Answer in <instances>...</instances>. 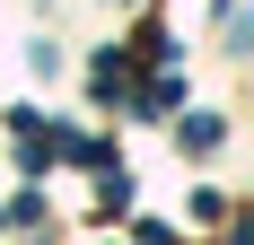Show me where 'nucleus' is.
I'll list each match as a JSON object with an SVG mask.
<instances>
[{"label": "nucleus", "instance_id": "1", "mask_svg": "<svg viewBox=\"0 0 254 245\" xmlns=\"http://www.w3.org/2000/svg\"><path fill=\"white\" fill-rule=\"evenodd\" d=\"M184 149H219V114H193V122H184Z\"/></svg>", "mask_w": 254, "mask_h": 245}]
</instances>
